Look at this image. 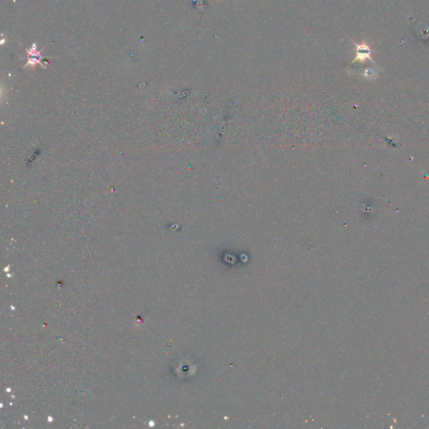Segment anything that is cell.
<instances>
[{
    "label": "cell",
    "mask_w": 429,
    "mask_h": 429,
    "mask_svg": "<svg viewBox=\"0 0 429 429\" xmlns=\"http://www.w3.org/2000/svg\"><path fill=\"white\" fill-rule=\"evenodd\" d=\"M354 42L355 45H356V58L354 59V61L352 62V64H354L356 62H365V61H371V62H374L373 60L371 58V45H367L365 41L362 42V44H360V45H358L357 44L356 42Z\"/></svg>",
    "instance_id": "1"
}]
</instances>
